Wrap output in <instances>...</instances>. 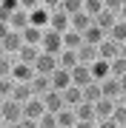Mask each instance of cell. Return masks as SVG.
I'll return each instance as SVG.
<instances>
[{"label":"cell","instance_id":"6da1fadb","mask_svg":"<svg viewBox=\"0 0 126 128\" xmlns=\"http://www.w3.org/2000/svg\"><path fill=\"white\" fill-rule=\"evenodd\" d=\"M0 114H3V125H17L20 120H23V102H17V100H3V105H0Z\"/></svg>","mask_w":126,"mask_h":128},{"label":"cell","instance_id":"7a4b0ae2","mask_svg":"<svg viewBox=\"0 0 126 128\" xmlns=\"http://www.w3.org/2000/svg\"><path fill=\"white\" fill-rule=\"evenodd\" d=\"M43 51H52V54H60L66 48V40H63V32H55V28H46L43 34V43H40Z\"/></svg>","mask_w":126,"mask_h":128},{"label":"cell","instance_id":"3957f363","mask_svg":"<svg viewBox=\"0 0 126 128\" xmlns=\"http://www.w3.org/2000/svg\"><path fill=\"white\" fill-rule=\"evenodd\" d=\"M57 68H60V60H57V54H52V51H40V57L34 60V71L37 74H55Z\"/></svg>","mask_w":126,"mask_h":128},{"label":"cell","instance_id":"277c9868","mask_svg":"<svg viewBox=\"0 0 126 128\" xmlns=\"http://www.w3.org/2000/svg\"><path fill=\"white\" fill-rule=\"evenodd\" d=\"M3 23L14 28V32H23V28L32 26V17H29V12L26 9H17V12H12V14H3Z\"/></svg>","mask_w":126,"mask_h":128},{"label":"cell","instance_id":"5b68a950","mask_svg":"<svg viewBox=\"0 0 126 128\" xmlns=\"http://www.w3.org/2000/svg\"><path fill=\"white\" fill-rule=\"evenodd\" d=\"M23 32H14V28H9V32L3 34V54H14L17 57V51L23 48Z\"/></svg>","mask_w":126,"mask_h":128},{"label":"cell","instance_id":"8992f818","mask_svg":"<svg viewBox=\"0 0 126 128\" xmlns=\"http://www.w3.org/2000/svg\"><path fill=\"white\" fill-rule=\"evenodd\" d=\"M100 88H103V97H109V100H117V102L123 100V86H120V77H115V74L103 80V82H100Z\"/></svg>","mask_w":126,"mask_h":128},{"label":"cell","instance_id":"52a82bcc","mask_svg":"<svg viewBox=\"0 0 126 128\" xmlns=\"http://www.w3.org/2000/svg\"><path fill=\"white\" fill-rule=\"evenodd\" d=\"M12 77L17 80V82H32L34 77H37V71H34V66L32 63H14V68H12Z\"/></svg>","mask_w":126,"mask_h":128},{"label":"cell","instance_id":"ba28073f","mask_svg":"<svg viewBox=\"0 0 126 128\" xmlns=\"http://www.w3.org/2000/svg\"><path fill=\"white\" fill-rule=\"evenodd\" d=\"M95 77H92V66H86V63H77L75 68H72V82H75V86H89V82H92Z\"/></svg>","mask_w":126,"mask_h":128},{"label":"cell","instance_id":"9c48e42d","mask_svg":"<svg viewBox=\"0 0 126 128\" xmlns=\"http://www.w3.org/2000/svg\"><path fill=\"white\" fill-rule=\"evenodd\" d=\"M49 28H55V32H69V28H72V14H66L63 9H55V12H52Z\"/></svg>","mask_w":126,"mask_h":128},{"label":"cell","instance_id":"30bf717a","mask_svg":"<svg viewBox=\"0 0 126 128\" xmlns=\"http://www.w3.org/2000/svg\"><path fill=\"white\" fill-rule=\"evenodd\" d=\"M46 111H49V108H46V102H43V97H32V100L23 105V114L32 117V120H40Z\"/></svg>","mask_w":126,"mask_h":128},{"label":"cell","instance_id":"8fae6325","mask_svg":"<svg viewBox=\"0 0 126 128\" xmlns=\"http://www.w3.org/2000/svg\"><path fill=\"white\" fill-rule=\"evenodd\" d=\"M120 46H123V43H117V40H112V37H106V40L98 46V51H100L103 60H117V57H120Z\"/></svg>","mask_w":126,"mask_h":128},{"label":"cell","instance_id":"7c38bea8","mask_svg":"<svg viewBox=\"0 0 126 128\" xmlns=\"http://www.w3.org/2000/svg\"><path fill=\"white\" fill-rule=\"evenodd\" d=\"M29 17H32V26L49 28V23H52V9H46V6H37V9L29 12Z\"/></svg>","mask_w":126,"mask_h":128},{"label":"cell","instance_id":"4fadbf2b","mask_svg":"<svg viewBox=\"0 0 126 128\" xmlns=\"http://www.w3.org/2000/svg\"><path fill=\"white\" fill-rule=\"evenodd\" d=\"M92 77L98 80V82H103L106 77H112V60H95L92 63Z\"/></svg>","mask_w":126,"mask_h":128},{"label":"cell","instance_id":"5bb4252c","mask_svg":"<svg viewBox=\"0 0 126 128\" xmlns=\"http://www.w3.org/2000/svg\"><path fill=\"white\" fill-rule=\"evenodd\" d=\"M69 86H72V71L69 68H57L52 74V88H55V91H66Z\"/></svg>","mask_w":126,"mask_h":128},{"label":"cell","instance_id":"9a60e30c","mask_svg":"<svg viewBox=\"0 0 126 128\" xmlns=\"http://www.w3.org/2000/svg\"><path fill=\"white\" fill-rule=\"evenodd\" d=\"M43 102H46V108L52 111V114H57V111H63L66 108V100H63V91H55V88H52V91L43 97Z\"/></svg>","mask_w":126,"mask_h":128},{"label":"cell","instance_id":"2e32d148","mask_svg":"<svg viewBox=\"0 0 126 128\" xmlns=\"http://www.w3.org/2000/svg\"><path fill=\"white\" fill-rule=\"evenodd\" d=\"M115 105L117 100H109V97H100L98 102H95V114H98V120H109L115 114Z\"/></svg>","mask_w":126,"mask_h":128},{"label":"cell","instance_id":"e0dca14e","mask_svg":"<svg viewBox=\"0 0 126 128\" xmlns=\"http://www.w3.org/2000/svg\"><path fill=\"white\" fill-rule=\"evenodd\" d=\"M106 37H109V32H106V28H100L98 23H95V26H89L86 32H83V40H86V43H92V46H100Z\"/></svg>","mask_w":126,"mask_h":128},{"label":"cell","instance_id":"ac0fdd59","mask_svg":"<svg viewBox=\"0 0 126 128\" xmlns=\"http://www.w3.org/2000/svg\"><path fill=\"white\" fill-rule=\"evenodd\" d=\"M63 100H66V105H69V108H77V105L83 102V88L72 82V86L63 91Z\"/></svg>","mask_w":126,"mask_h":128},{"label":"cell","instance_id":"d6986e66","mask_svg":"<svg viewBox=\"0 0 126 128\" xmlns=\"http://www.w3.org/2000/svg\"><path fill=\"white\" fill-rule=\"evenodd\" d=\"M77 57H80V63L92 66L95 60H100V51H98V46H92V43H83V46L77 48Z\"/></svg>","mask_w":126,"mask_h":128},{"label":"cell","instance_id":"ffe728a7","mask_svg":"<svg viewBox=\"0 0 126 128\" xmlns=\"http://www.w3.org/2000/svg\"><path fill=\"white\" fill-rule=\"evenodd\" d=\"M32 88H34L37 97H46L52 91V74H37V77L32 80Z\"/></svg>","mask_w":126,"mask_h":128},{"label":"cell","instance_id":"44dd1931","mask_svg":"<svg viewBox=\"0 0 126 128\" xmlns=\"http://www.w3.org/2000/svg\"><path fill=\"white\" fill-rule=\"evenodd\" d=\"M57 60H60V68H75V66L80 63V57H77V48H63L60 54H57Z\"/></svg>","mask_w":126,"mask_h":128},{"label":"cell","instance_id":"7402d4cb","mask_svg":"<svg viewBox=\"0 0 126 128\" xmlns=\"http://www.w3.org/2000/svg\"><path fill=\"white\" fill-rule=\"evenodd\" d=\"M40 51H43L40 46H29V43H23V48L17 51V60H20V63H32V66H34V60L40 57Z\"/></svg>","mask_w":126,"mask_h":128},{"label":"cell","instance_id":"603a6c76","mask_svg":"<svg viewBox=\"0 0 126 128\" xmlns=\"http://www.w3.org/2000/svg\"><path fill=\"white\" fill-rule=\"evenodd\" d=\"M43 34H46V28H40V26L23 28V40L29 43V46H40V43H43Z\"/></svg>","mask_w":126,"mask_h":128},{"label":"cell","instance_id":"cb8c5ba5","mask_svg":"<svg viewBox=\"0 0 126 128\" xmlns=\"http://www.w3.org/2000/svg\"><path fill=\"white\" fill-rule=\"evenodd\" d=\"M89 26H95V17L89 12H77V14H72V28H77V32H86Z\"/></svg>","mask_w":126,"mask_h":128},{"label":"cell","instance_id":"d4e9b609","mask_svg":"<svg viewBox=\"0 0 126 128\" xmlns=\"http://www.w3.org/2000/svg\"><path fill=\"white\" fill-rule=\"evenodd\" d=\"M57 122H60V128H75L77 125V111L66 105L63 111H57Z\"/></svg>","mask_w":126,"mask_h":128},{"label":"cell","instance_id":"484cf974","mask_svg":"<svg viewBox=\"0 0 126 128\" xmlns=\"http://www.w3.org/2000/svg\"><path fill=\"white\" fill-rule=\"evenodd\" d=\"M117 20H120V14H117V12H109V9H103V12L98 14V17H95V23H98L100 28H106V32H109V28H112V26L117 23Z\"/></svg>","mask_w":126,"mask_h":128},{"label":"cell","instance_id":"4316f807","mask_svg":"<svg viewBox=\"0 0 126 128\" xmlns=\"http://www.w3.org/2000/svg\"><path fill=\"white\" fill-rule=\"evenodd\" d=\"M100 97H103V88H100L98 80H92L89 86H83V100H86V102H98Z\"/></svg>","mask_w":126,"mask_h":128},{"label":"cell","instance_id":"83f0119b","mask_svg":"<svg viewBox=\"0 0 126 128\" xmlns=\"http://www.w3.org/2000/svg\"><path fill=\"white\" fill-rule=\"evenodd\" d=\"M63 40H66V48H80L83 46V32H77V28H69V32H63Z\"/></svg>","mask_w":126,"mask_h":128},{"label":"cell","instance_id":"f1b7e54d","mask_svg":"<svg viewBox=\"0 0 126 128\" xmlns=\"http://www.w3.org/2000/svg\"><path fill=\"white\" fill-rule=\"evenodd\" d=\"M75 111H77V120H98V114H95V102H86L83 100Z\"/></svg>","mask_w":126,"mask_h":128},{"label":"cell","instance_id":"f546056e","mask_svg":"<svg viewBox=\"0 0 126 128\" xmlns=\"http://www.w3.org/2000/svg\"><path fill=\"white\" fill-rule=\"evenodd\" d=\"M109 37H112V40H117V43H126V20H123V17L117 20L112 28H109Z\"/></svg>","mask_w":126,"mask_h":128},{"label":"cell","instance_id":"4dcf8cb0","mask_svg":"<svg viewBox=\"0 0 126 128\" xmlns=\"http://www.w3.org/2000/svg\"><path fill=\"white\" fill-rule=\"evenodd\" d=\"M83 3H86V0H63L60 9L66 14H77V12H83Z\"/></svg>","mask_w":126,"mask_h":128},{"label":"cell","instance_id":"1f68e13d","mask_svg":"<svg viewBox=\"0 0 126 128\" xmlns=\"http://www.w3.org/2000/svg\"><path fill=\"white\" fill-rule=\"evenodd\" d=\"M103 9H106V3H103V0H86V3H83V12H89L92 17H98Z\"/></svg>","mask_w":126,"mask_h":128},{"label":"cell","instance_id":"d6a6232c","mask_svg":"<svg viewBox=\"0 0 126 128\" xmlns=\"http://www.w3.org/2000/svg\"><path fill=\"white\" fill-rule=\"evenodd\" d=\"M40 128H60V122H57V114H52V111H46V114H43L40 120Z\"/></svg>","mask_w":126,"mask_h":128},{"label":"cell","instance_id":"836d02e7","mask_svg":"<svg viewBox=\"0 0 126 128\" xmlns=\"http://www.w3.org/2000/svg\"><path fill=\"white\" fill-rule=\"evenodd\" d=\"M112 120H115L117 125H126V102H123V100L115 105V114H112Z\"/></svg>","mask_w":126,"mask_h":128},{"label":"cell","instance_id":"e575fe53","mask_svg":"<svg viewBox=\"0 0 126 128\" xmlns=\"http://www.w3.org/2000/svg\"><path fill=\"white\" fill-rule=\"evenodd\" d=\"M112 74H115V77H123V74H126V57L112 60Z\"/></svg>","mask_w":126,"mask_h":128},{"label":"cell","instance_id":"d590c367","mask_svg":"<svg viewBox=\"0 0 126 128\" xmlns=\"http://www.w3.org/2000/svg\"><path fill=\"white\" fill-rule=\"evenodd\" d=\"M20 9V0H3V14H12Z\"/></svg>","mask_w":126,"mask_h":128},{"label":"cell","instance_id":"8d00e7d4","mask_svg":"<svg viewBox=\"0 0 126 128\" xmlns=\"http://www.w3.org/2000/svg\"><path fill=\"white\" fill-rule=\"evenodd\" d=\"M14 128H40V122H37V120H32V117H23Z\"/></svg>","mask_w":126,"mask_h":128},{"label":"cell","instance_id":"74e56055","mask_svg":"<svg viewBox=\"0 0 126 128\" xmlns=\"http://www.w3.org/2000/svg\"><path fill=\"white\" fill-rule=\"evenodd\" d=\"M103 3H106V9H109V12H117V14H120V9H123L126 0H103Z\"/></svg>","mask_w":126,"mask_h":128},{"label":"cell","instance_id":"f35d334b","mask_svg":"<svg viewBox=\"0 0 126 128\" xmlns=\"http://www.w3.org/2000/svg\"><path fill=\"white\" fill-rule=\"evenodd\" d=\"M37 6H43V0H20V9H26V12L37 9Z\"/></svg>","mask_w":126,"mask_h":128},{"label":"cell","instance_id":"ab89813d","mask_svg":"<svg viewBox=\"0 0 126 128\" xmlns=\"http://www.w3.org/2000/svg\"><path fill=\"white\" fill-rule=\"evenodd\" d=\"M75 128H98V120H77Z\"/></svg>","mask_w":126,"mask_h":128},{"label":"cell","instance_id":"60d3db41","mask_svg":"<svg viewBox=\"0 0 126 128\" xmlns=\"http://www.w3.org/2000/svg\"><path fill=\"white\" fill-rule=\"evenodd\" d=\"M98 128H120V125H117L112 117H109V120H98Z\"/></svg>","mask_w":126,"mask_h":128},{"label":"cell","instance_id":"b9f144b4","mask_svg":"<svg viewBox=\"0 0 126 128\" xmlns=\"http://www.w3.org/2000/svg\"><path fill=\"white\" fill-rule=\"evenodd\" d=\"M60 3H63V0H43V6H46V9H52V12L60 9Z\"/></svg>","mask_w":126,"mask_h":128},{"label":"cell","instance_id":"7bdbcfd3","mask_svg":"<svg viewBox=\"0 0 126 128\" xmlns=\"http://www.w3.org/2000/svg\"><path fill=\"white\" fill-rule=\"evenodd\" d=\"M120 86H123V97H126V74L120 77Z\"/></svg>","mask_w":126,"mask_h":128},{"label":"cell","instance_id":"ee69618b","mask_svg":"<svg viewBox=\"0 0 126 128\" xmlns=\"http://www.w3.org/2000/svg\"><path fill=\"white\" fill-rule=\"evenodd\" d=\"M120 57H126V43H123V46H120Z\"/></svg>","mask_w":126,"mask_h":128},{"label":"cell","instance_id":"f6af8a7d","mask_svg":"<svg viewBox=\"0 0 126 128\" xmlns=\"http://www.w3.org/2000/svg\"><path fill=\"white\" fill-rule=\"evenodd\" d=\"M120 17H123V20H126V3H123V9H120Z\"/></svg>","mask_w":126,"mask_h":128},{"label":"cell","instance_id":"bcb514c9","mask_svg":"<svg viewBox=\"0 0 126 128\" xmlns=\"http://www.w3.org/2000/svg\"><path fill=\"white\" fill-rule=\"evenodd\" d=\"M3 128H14V125H3Z\"/></svg>","mask_w":126,"mask_h":128},{"label":"cell","instance_id":"7dc6e473","mask_svg":"<svg viewBox=\"0 0 126 128\" xmlns=\"http://www.w3.org/2000/svg\"><path fill=\"white\" fill-rule=\"evenodd\" d=\"M123 102H126V97H123Z\"/></svg>","mask_w":126,"mask_h":128},{"label":"cell","instance_id":"c3c4849f","mask_svg":"<svg viewBox=\"0 0 126 128\" xmlns=\"http://www.w3.org/2000/svg\"><path fill=\"white\" fill-rule=\"evenodd\" d=\"M120 128H126V125H120Z\"/></svg>","mask_w":126,"mask_h":128}]
</instances>
